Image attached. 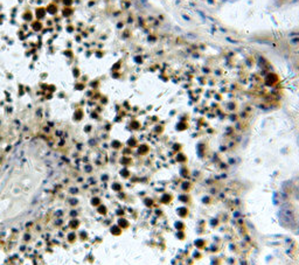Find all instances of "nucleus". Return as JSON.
<instances>
[{"label": "nucleus", "mask_w": 299, "mask_h": 265, "mask_svg": "<svg viewBox=\"0 0 299 265\" xmlns=\"http://www.w3.org/2000/svg\"><path fill=\"white\" fill-rule=\"evenodd\" d=\"M283 215H284V219H285V221H288V222H290V221H293V218H294L293 211H292V210H290V209H285V210H283Z\"/></svg>", "instance_id": "1"}]
</instances>
